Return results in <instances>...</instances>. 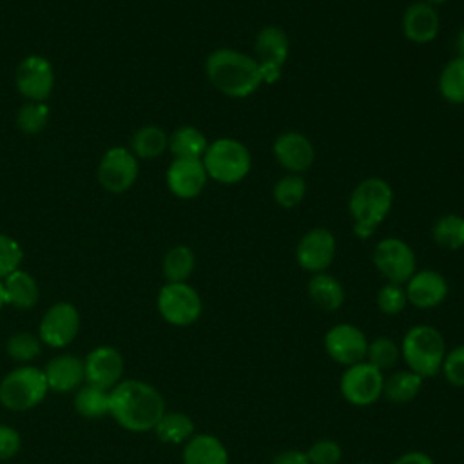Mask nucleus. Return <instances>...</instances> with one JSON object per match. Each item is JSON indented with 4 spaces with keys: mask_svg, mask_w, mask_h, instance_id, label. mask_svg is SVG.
<instances>
[{
    "mask_svg": "<svg viewBox=\"0 0 464 464\" xmlns=\"http://www.w3.org/2000/svg\"><path fill=\"white\" fill-rule=\"evenodd\" d=\"M109 415L129 431H150L167 411L158 388L145 381L125 379L109 392Z\"/></svg>",
    "mask_w": 464,
    "mask_h": 464,
    "instance_id": "f257e3e1",
    "label": "nucleus"
},
{
    "mask_svg": "<svg viewBox=\"0 0 464 464\" xmlns=\"http://www.w3.org/2000/svg\"><path fill=\"white\" fill-rule=\"evenodd\" d=\"M205 74L216 91L237 100L252 96L265 83L256 58L232 47L210 51L205 60Z\"/></svg>",
    "mask_w": 464,
    "mask_h": 464,
    "instance_id": "f03ea898",
    "label": "nucleus"
},
{
    "mask_svg": "<svg viewBox=\"0 0 464 464\" xmlns=\"http://www.w3.org/2000/svg\"><path fill=\"white\" fill-rule=\"evenodd\" d=\"M392 205L393 188L384 178L370 176L361 179L348 198V212L353 221V234L361 239L373 236L379 225L388 218Z\"/></svg>",
    "mask_w": 464,
    "mask_h": 464,
    "instance_id": "7ed1b4c3",
    "label": "nucleus"
},
{
    "mask_svg": "<svg viewBox=\"0 0 464 464\" xmlns=\"http://www.w3.org/2000/svg\"><path fill=\"white\" fill-rule=\"evenodd\" d=\"M399 346L401 359L406 368L420 375L424 381L440 373L448 348L439 328L431 324H415L406 330Z\"/></svg>",
    "mask_w": 464,
    "mask_h": 464,
    "instance_id": "20e7f679",
    "label": "nucleus"
},
{
    "mask_svg": "<svg viewBox=\"0 0 464 464\" xmlns=\"http://www.w3.org/2000/svg\"><path fill=\"white\" fill-rule=\"evenodd\" d=\"M208 179L221 185L243 181L252 169V154L245 143L236 138H218L208 143L203 158Z\"/></svg>",
    "mask_w": 464,
    "mask_h": 464,
    "instance_id": "39448f33",
    "label": "nucleus"
},
{
    "mask_svg": "<svg viewBox=\"0 0 464 464\" xmlns=\"http://www.w3.org/2000/svg\"><path fill=\"white\" fill-rule=\"evenodd\" d=\"M49 392L44 370L18 366L0 381V404L11 411H27L38 406Z\"/></svg>",
    "mask_w": 464,
    "mask_h": 464,
    "instance_id": "423d86ee",
    "label": "nucleus"
},
{
    "mask_svg": "<svg viewBox=\"0 0 464 464\" xmlns=\"http://www.w3.org/2000/svg\"><path fill=\"white\" fill-rule=\"evenodd\" d=\"M156 303L160 315L174 326H190L201 317L203 312L199 292L187 281L163 285Z\"/></svg>",
    "mask_w": 464,
    "mask_h": 464,
    "instance_id": "0eeeda50",
    "label": "nucleus"
},
{
    "mask_svg": "<svg viewBox=\"0 0 464 464\" xmlns=\"http://www.w3.org/2000/svg\"><path fill=\"white\" fill-rule=\"evenodd\" d=\"M372 261L386 283L404 285L417 270L413 248L404 239L395 236L377 241L372 252Z\"/></svg>",
    "mask_w": 464,
    "mask_h": 464,
    "instance_id": "6e6552de",
    "label": "nucleus"
},
{
    "mask_svg": "<svg viewBox=\"0 0 464 464\" xmlns=\"http://www.w3.org/2000/svg\"><path fill=\"white\" fill-rule=\"evenodd\" d=\"M384 373L372 366L368 361L346 366L341 381L339 392L343 399L352 406H370L382 397Z\"/></svg>",
    "mask_w": 464,
    "mask_h": 464,
    "instance_id": "1a4fd4ad",
    "label": "nucleus"
},
{
    "mask_svg": "<svg viewBox=\"0 0 464 464\" xmlns=\"http://www.w3.org/2000/svg\"><path fill=\"white\" fill-rule=\"evenodd\" d=\"M290 42L286 33L277 25H265L257 31L254 38V58L259 63L265 83H276L281 74L283 67L288 60Z\"/></svg>",
    "mask_w": 464,
    "mask_h": 464,
    "instance_id": "9d476101",
    "label": "nucleus"
},
{
    "mask_svg": "<svg viewBox=\"0 0 464 464\" xmlns=\"http://www.w3.org/2000/svg\"><path fill=\"white\" fill-rule=\"evenodd\" d=\"M323 344L326 355L346 368L366 359L368 337L352 323H337L326 330Z\"/></svg>",
    "mask_w": 464,
    "mask_h": 464,
    "instance_id": "9b49d317",
    "label": "nucleus"
},
{
    "mask_svg": "<svg viewBox=\"0 0 464 464\" xmlns=\"http://www.w3.org/2000/svg\"><path fill=\"white\" fill-rule=\"evenodd\" d=\"M337 252L335 236L323 227L310 228L301 236L295 246V261L297 265L310 274L326 272V268L334 263Z\"/></svg>",
    "mask_w": 464,
    "mask_h": 464,
    "instance_id": "f8f14e48",
    "label": "nucleus"
},
{
    "mask_svg": "<svg viewBox=\"0 0 464 464\" xmlns=\"http://www.w3.org/2000/svg\"><path fill=\"white\" fill-rule=\"evenodd\" d=\"M78 330L80 314L76 306L67 301H60L49 306L44 314L38 326V337L44 344L51 348H63L74 341Z\"/></svg>",
    "mask_w": 464,
    "mask_h": 464,
    "instance_id": "ddd939ff",
    "label": "nucleus"
},
{
    "mask_svg": "<svg viewBox=\"0 0 464 464\" xmlns=\"http://www.w3.org/2000/svg\"><path fill=\"white\" fill-rule=\"evenodd\" d=\"M138 178L136 156L125 147L109 149L98 165V181L109 192L129 190Z\"/></svg>",
    "mask_w": 464,
    "mask_h": 464,
    "instance_id": "4468645a",
    "label": "nucleus"
},
{
    "mask_svg": "<svg viewBox=\"0 0 464 464\" xmlns=\"http://www.w3.org/2000/svg\"><path fill=\"white\" fill-rule=\"evenodd\" d=\"M14 83L29 102H44L54 87V71L47 58L33 54L24 58L14 71Z\"/></svg>",
    "mask_w": 464,
    "mask_h": 464,
    "instance_id": "2eb2a0df",
    "label": "nucleus"
},
{
    "mask_svg": "<svg viewBox=\"0 0 464 464\" xmlns=\"http://www.w3.org/2000/svg\"><path fill=\"white\" fill-rule=\"evenodd\" d=\"M272 154L288 174H303L315 161L314 143L308 136L297 130H286L277 134L272 143Z\"/></svg>",
    "mask_w": 464,
    "mask_h": 464,
    "instance_id": "dca6fc26",
    "label": "nucleus"
},
{
    "mask_svg": "<svg viewBox=\"0 0 464 464\" xmlns=\"http://www.w3.org/2000/svg\"><path fill=\"white\" fill-rule=\"evenodd\" d=\"M408 304H413L419 310H431L442 304L450 294V285L446 277L433 270H415V274L404 283Z\"/></svg>",
    "mask_w": 464,
    "mask_h": 464,
    "instance_id": "f3484780",
    "label": "nucleus"
},
{
    "mask_svg": "<svg viewBox=\"0 0 464 464\" xmlns=\"http://www.w3.org/2000/svg\"><path fill=\"white\" fill-rule=\"evenodd\" d=\"M83 368L87 384L111 392L121 381L123 357L114 346H96L83 359Z\"/></svg>",
    "mask_w": 464,
    "mask_h": 464,
    "instance_id": "a211bd4d",
    "label": "nucleus"
},
{
    "mask_svg": "<svg viewBox=\"0 0 464 464\" xmlns=\"http://www.w3.org/2000/svg\"><path fill=\"white\" fill-rule=\"evenodd\" d=\"M208 181L201 160L174 158L167 169V187L179 199L198 198Z\"/></svg>",
    "mask_w": 464,
    "mask_h": 464,
    "instance_id": "6ab92c4d",
    "label": "nucleus"
},
{
    "mask_svg": "<svg viewBox=\"0 0 464 464\" xmlns=\"http://www.w3.org/2000/svg\"><path fill=\"white\" fill-rule=\"evenodd\" d=\"M401 27L406 40L419 45L430 44L439 36V31H440L439 11L437 7L426 4L424 0L411 2L402 13Z\"/></svg>",
    "mask_w": 464,
    "mask_h": 464,
    "instance_id": "aec40b11",
    "label": "nucleus"
},
{
    "mask_svg": "<svg viewBox=\"0 0 464 464\" xmlns=\"http://www.w3.org/2000/svg\"><path fill=\"white\" fill-rule=\"evenodd\" d=\"M44 375L49 390L53 392L67 393V392L78 390L80 384L85 381L83 359L71 353L56 355L45 364Z\"/></svg>",
    "mask_w": 464,
    "mask_h": 464,
    "instance_id": "412c9836",
    "label": "nucleus"
},
{
    "mask_svg": "<svg viewBox=\"0 0 464 464\" xmlns=\"http://www.w3.org/2000/svg\"><path fill=\"white\" fill-rule=\"evenodd\" d=\"M183 464H228L225 442L212 433H194L181 450Z\"/></svg>",
    "mask_w": 464,
    "mask_h": 464,
    "instance_id": "4be33fe9",
    "label": "nucleus"
},
{
    "mask_svg": "<svg viewBox=\"0 0 464 464\" xmlns=\"http://www.w3.org/2000/svg\"><path fill=\"white\" fill-rule=\"evenodd\" d=\"M306 294H308L310 301L319 310H324V312H335L344 303L343 283L328 272L312 274V277L306 283Z\"/></svg>",
    "mask_w": 464,
    "mask_h": 464,
    "instance_id": "5701e85b",
    "label": "nucleus"
},
{
    "mask_svg": "<svg viewBox=\"0 0 464 464\" xmlns=\"http://www.w3.org/2000/svg\"><path fill=\"white\" fill-rule=\"evenodd\" d=\"M2 283H4L7 304L20 310H29L38 303V297H40L38 283L29 272L18 268L11 272L5 279H2Z\"/></svg>",
    "mask_w": 464,
    "mask_h": 464,
    "instance_id": "b1692460",
    "label": "nucleus"
},
{
    "mask_svg": "<svg viewBox=\"0 0 464 464\" xmlns=\"http://www.w3.org/2000/svg\"><path fill=\"white\" fill-rule=\"evenodd\" d=\"M422 384H424V379L415 372L408 368L395 370L384 377L382 397H386L393 404H406L419 395Z\"/></svg>",
    "mask_w": 464,
    "mask_h": 464,
    "instance_id": "393cba45",
    "label": "nucleus"
},
{
    "mask_svg": "<svg viewBox=\"0 0 464 464\" xmlns=\"http://www.w3.org/2000/svg\"><path fill=\"white\" fill-rule=\"evenodd\" d=\"M207 147V136L192 125H181L169 136V150L174 158L201 160Z\"/></svg>",
    "mask_w": 464,
    "mask_h": 464,
    "instance_id": "a878e982",
    "label": "nucleus"
},
{
    "mask_svg": "<svg viewBox=\"0 0 464 464\" xmlns=\"http://www.w3.org/2000/svg\"><path fill=\"white\" fill-rule=\"evenodd\" d=\"M152 431L161 442L185 444L196 433V426L183 411H165Z\"/></svg>",
    "mask_w": 464,
    "mask_h": 464,
    "instance_id": "bb28decb",
    "label": "nucleus"
},
{
    "mask_svg": "<svg viewBox=\"0 0 464 464\" xmlns=\"http://www.w3.org/2000/svg\"><path fill=\"white\" fill-rule=\"evenodd\" d=\"M161 268L167 283H185L196 268V256L190 246L176 245L163 256Z\"/></svg>",
    "mask_w": 464,
    "mask_h": 464,
    "instance_id": "cd10ccee",
    "label": "nucleus"
},
{
    "mask_svg": "<svg viewBox=\"0 0 464 464\" xmlns=\"http://www.w3.org/2000/svg\"><path fill=\"white\" fill-rule=\"evenodd\" d=\"M440 96L455 105H464V58H451L439 74Z\"/></svg>",
    "mask_w": 464,
    "mask_h": 464,
    "instance_id": "c85d7f7f",
    "label": "nucleus"
},
{
    "mask_svg": "<svg viewBox=\"0 0 464 464\" xmlns=\"http://www.w3.org/2000/svg\"><path fill=\"white\" fill-rule=\"evenodd\" d=\"M431 237L444 250L464 248V218L459 214H444L431 227Z\"/></svg>",
    "mask_w": 464,
    "mask_h": 464,
    "instance_id": "c756f323",
    "label": "nucleus"
},
{
    "mask_svg": "<svg viewBox=\"0 0 464 464\" xmlns=\"http://www.w3.org/2000/svg\"><path fill=\"white\" fill-rule=\"evenodd\" d=\"M169 149V136L156 125H145L132 136V154L152 160L161 156Z\"/></svg>",
    "mask_w": 464,
    "mask_h": 464,
    "instance_id": "7c9ffc66",
    "label": "nucleus"
},
{
    "mask_svg": "<svg viewBox=\"0 0 464 464\" xmlns=\"http://www.w3.org/2000/svg\"><path fill=\"white\" fill-rule=\"evenodd\" d=\"M109 392L92 384H83L76 390L74 410L85 419H100L109 415Z\"/></svg>",
    "mask_w": 464,
    "mask_h": 464,
    "instance_id": "2f4dec72",
    "label": "nucleus"
},
{
    "mask_svg": "<svg viewBox=\"0 0 464 464\" xmlns=\"http://www.w3.org/2000/svg\"><path fill=\"white\" fill-rule=\"evenodd\" d=\"M364 361H368L372 366H375L382 373L390 372L401 361V346L392 337L379 335V337L368 341Z\"/></svg>",
    "mask_w": 464,
    "mask_h": 464,
    "instance_id": "473e14b6",
    "label": "nucleus"
},
{
    "mask_svg": "<svg viewBox=\"0 0 464 464\" xmlns=\"http://www.w3.org/2000/svg\"><path fill=\"white\" fill-rule=\"evenodd\" d=\"M306 196V181L303 174H285L272 187L274 201L283 208L297 207Z\"/></svg>",
    "mask_w": 464,
    "mask_h": 464,
    "instance_id": "72a5a7b5",
    "label": "nucleus"
},
{
    "mask_svg": "<svg viewBox=\"0 0 464 464\" xmlns=\"http://www.w3.org/2000/svg\"><path fill=\"white\" fill-rule=\"evenodd\" d=\"M5 352L13 361L31 362L40 355L42 341L38 335H34L31 332H18L7 339Z\"/></svg>",
    "mask_w": 464,
    "mask_h": 464,
    "instance_id": "f704fd0d",
    "label": "nucleus"
},
{
    "mask_svg": "<svg viewBox=\"0 0 464 464\" xmlns=\"http://www.w3.org/2000/svg\"><path fill=\"white\" fill-rule=\"evenodd\" d=\"M49 121V107L44 102H29L20 107L16 114V123L25 134H38L45 129Z\"/></svg>",
    "mask_w": 464,
    "mask_h": 464,
    "instance_id": "c9c22d12",
    "label": "nucleus"
},
{
    "mask_svg": "<svg viewBox=\"0 0 464 464\" xmlns=\"http://www.w3.org/2000/svg\"><path fill=\"white\" fill-rule=\"evenodd\" d=\"M375 304H377L379 312L384 314V315H397V314H401L406 308V304H408L404 285L384 283L379 288V292H377Z\"/></svg>",
    "mask_w": 464,
    "mask_h": 464,
    "instance_id": "e433bc0d",
    "label": "nucleus"
},
{
    "mask_svg": "<svg viewBox=\"0 0 464 464\" xmlns=\"http://www.w3.org/2000/svg\"><path fill=\"white\" fill-rule=\"evenodd\" d=\"M440 373L451 386L464 388V343L446 352Z\"/></svg>",
    "mask_w": 464,
    "mask_h": 464,
    "instance_id": "4c0bfd02",
    "label": "nucleus"
},
{
    "mask_svg": "<svg viewBox=\"0 0 464 464\" xmlns=\"http://www.w3.org/2000/svg\"><path fill=\"white\" fill-rule=\"evenodd\" d=\"M310 464H339L343 459V448L334 439H317L306 450Z\"/></svg>",
    "mask_w": 464,
    "mask_h": 464,
    "instance_id": "58836bf2",
    "label": "nucleus"
},
{
    "mask_svg": "<svg viewBox=\"0 0 464 464\" xmlns=\"http://www.w3.org/2000/svg\"><path fill=\"white\" fill-rule=\"evenodd\" d=\"M24 250L16 239L7 234H0V279H5L11 272L20 268Z\"/></svg>",
    "mask_w": 464,
    "mask_h": 464,
    "instance_id": "ea45409f",
    "label": "nucleus"
},
{
    "mask_svg": "<svg viewBox=\"0 0 464 464\" xmlns=\"http://www.w3.org/2000/svg\"><path fill=\"white\" fill-rule=\"evenodd\" d=\"M20 433L7 424H0V460L13 459L20 451Z\"/></svg>",
    "mask_w": 464,
    "mask_h": 464,
    "instance_id": "a19ab883",
    "label": "nucleus"
},
{
    "mask_svg": "<svg viewBox=\"0 0 464 464\" xmlns=\"http://www.w3.org/2000/svg\"><path fill=\"white\" fill-rule=\"evenodd\" d=\"M270 464H310L306 451H299V450H285L279 451Z\"/></svg>",
    "mask_w": 464,
    "mask_h": 464,
    "instance_id": "79ce46f5",
    "label": "nucleus"
},
{
    "mask_svg": "<svg viewBox=\"0 0 464 464\" xmlns=\"http://www.w3.org/2000/svg\"><path fill=\"white\" fill-rule=\"evenodd\" d=\"M392 464H435V462L428 453L420 450H410L399 455L395 460H392Z\"/></svg>",
    "mask_w": 464,
    "mask_h": 464,
    "instance_id": "37998d69",
    "label": "nucleus"
},
{
    "mask_svg": "<svg viewBox=\"0 0 464 464\" xmlns=\"http://www.w3.org/2000/svg\"><path fill=\"white\" fill-rule=\"evenodd\" d=\"M455 47H457V56L464 58V27L459 31L457 40H455Z\"/></svg>",
    "mask_w": 464,
    "mask_h": 464,
    "instance_id": "c03bdc74",
    "label": "nucleus"
},
{
    "mask_svg": "<svg viewBox=\"0 0 464 464\" xmlns=\"http://www.w3.org/2000/svg\"><path fill=\"white\" fill-rule=\"evenodd\" d=\"M7 303H5V292H4V283H2V279H0V310L5 306Z\"/></svg>",
    "mask_w": 464,
    "mask_h": 464,
    "instance_id": "a18cd8bd",
    "label": "nucleus"
},
{
    "mask_svg": "<svg viewBox=\"0 0 464 464\" xmlns=\"http://www.w3.org/2000/svg\"><path fill=\"white\" fill-rule=\"evenodd\" d=\"M426 4H430V5H433V7H437V5H442V4H446L448 0H424Z\"/></svg>",
    "mask_w": 464,
    "mask_h": 464,
    "instance_id": "49530a36",
    "label": "nucleus"
},
{
    "mask_svg": "<svg viewBox=\"0 0 464 464\" xmlns=\"http://www.w3.org/2000/svg\"><path fill=\"white\" fill-rule=\"evenodd\" d=\"M357 464H372V462H357Z\"/></svg>",
    "mask_w": 464,
    "mask_h": 464,
    "instance_id": "de8ad7c7",
    "label": "nucleus"
}]
</instances>
